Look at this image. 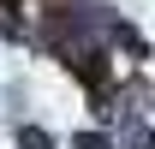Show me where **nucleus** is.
<instances>
[{
    "instance_id": "1",
    "label": "nucleus",
    "mask_w": 155,
    "mask_h": 149,
    "mask_svg": "<svg viewBox=\"0 0 155 149\" xmlns=\"http://www.w3.org/2000/svg\"><path fill=\"white\" fill-rule=\"evenodd\" d=\"M18 149H54V137H48V131H36V125H30V131H18Z\"/></svg>"
},
{
    "instance_id": "2",
    "label": "nucleus",
    "mask_w": 155,
    "mask_h": 149,
    "mask_svg": "<svg viewBox=\"0 0 155 149\" xmlns=\"http://www.w3.org/2000/svg\"><path fill=\"white\" fill-rule=\"evenodd\" d=\"M72 149H114V143H107L101 131H78V137H72Z\"/></svg>"
}]
</instances>
